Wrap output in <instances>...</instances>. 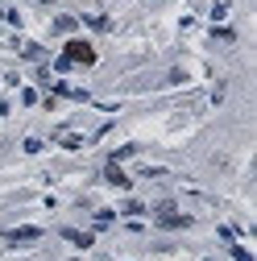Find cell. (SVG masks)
I'll return each mask as SVG.
<instances>
[{
	"mask_svg": "<svg viewBox=\"0 0 257 261\" xmlns=\"http://www.w3.org/2000/svg\"><path fill=\"white\" fill-rule=\"evenodd\" d=\"M71 62H79V67H91V62H95V50H91L87 42H67V50H62V58H58V71H67Z\"/></svg>",
	"mask_w": 257,
	"mask_h": 261,
	"instance_id": "cell-1",
	"label": "cell"
},
{
	"mask_svg": "<svg viewBox=\"0 0 257 261\" xmlns=\"http://www.w3.org/2000/svg\"><path fill=\"white\" fill-rule=\"evenodd\" d=\"M104 174H108V182H112V187H128V174L120 170V162H116V158L104 166Z\"/></svg>",
	"mask_w": 257,
	"mask_h": 261,
	"instance_id": "cell-3",
	"label": "cell"
},
{
	"mask_svg": "<svg viewBox=\"0 0 257 261\" xmlns=\"http://www.w3.org/2000/svg\"><path fill=\"white\" fill-rule=\"evenodd\" d=\"M54 29H58V34H71V29H75V17H58Z\"/></svg>",
	"mask_w": 257,
	"mask_h": 261,
	"instance_id": "cell-6",
	"label": "cell"
},
{
	"mask_svg": "<svg viewBox=\"0 0 257 261\" xmlns=\"http://www.w3.org/2000/svg\"><path fill=\"white\" fill-rule=\"evenodd\" d=\"M62 145H67V149H79V145H83V137H75V133H62Z\"/></svg>",
	"mask_w": 257,
	"mask_h": 261,
	"instance_id": "cell-7",
	"label": "cell"
},
{
	"mask_svg": "<svg viewBox=\"0 0 257 261\" xmlns=\"http://www.w3.org/2000/svg\"><path fill=\"white\" fill-rule=\"evenodd\" d=\"M158 224H162V228H187L191 216H178L174 203H162V207H158Z\"/></svg>",
	"mask_w": 257,
	"mask_h": 261,
	"instance_id": "cell-2",
	"label": "cell"
},
{
	"mask_svg": "<svg viewBox=\"0 0 257 261\" xmlns=\"http://www.w3.org/2000/svg\"><path fill=\"white\" fill-rule=\"evenodd\" d=\"M42 232H38V228H13V232H9V245H29V241H38Z\"/></svg>",
	"mask_w": 257,
	"mask_h": 261,
	"instance_id": "cell-4",
	"label": "cell"
},
{
	"mask_svg": "<svg viewBox=\"0 0 257 261\" xmlns=\"http://www.w3.org/2000/svg\"><path fill=\"white\" fill-rule=\"evenodd\" d=\"M233 257H237V261H253V253H249L245 245H233Z\"/></svg>",
	"mask_w": 257,
	"mask_h": 261,
	"instance_id": "cell-8",
	"label": "cell"
},
{
	"mask_svg": "<svg viewBox=\"0 0 257 261\" xmlns=\"http://www.w3.org/2000/svg\"><path fill=\"white\" fill-rule=\"evenodd\" d=\"M62 237H67L71 245H79V249H87V245H91V237H87V232H75V228H67Z\"/></svg>",
	"mask_w": 257,
	"mask_h": 261,
	"instance_id": "cell-5",
	"label": "cell"
}]
</instances>
